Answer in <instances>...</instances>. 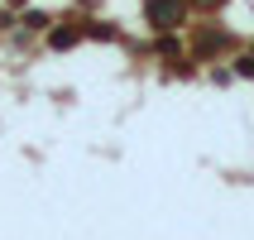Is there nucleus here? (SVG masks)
I'll return each mask as SVG.
<instances>
[{
  "instance_id": "nucleus-1",
  "label": "nucleus",
  "mask_w": 254,
  "mask_h": 240,
  "mask_svg": "<svg viewBox=\"0 0 254 240\" xmlns=\"http://www.w3.org/2000/svg\"><path fill=\"white\" fill-rule=\"evenodd\" d=\"M144 19H149L158 34L183 29V19H187V0H144Z\"/></svg>"
},
{
  "instance_id": "nucleus-3",
  "label": "nucleus",
  "mask_w": 254,
  "mask_h": 240,
  "mask_svg": "<svg viewBox=\"0 0 254 240\" xmlns=\"http://www.w3.org/2000/svg\"><path fill=\"white\" fill-rule=\"evenodd\" d=\"M24 24H29V29H48V14H43V10H29Z\"/></svg>"
},
{
  "instance_id": "nucleus-4",
  "label": "nucleus",
  "mask_w": 254,
  "mask_h": 240,
  "mask_svg": "<svg viewBox=\"0 0 254 240\" xmlns=\"http://www.w3.org/2000/svg\"><path fill=\"white\" fill-rule=\"evenodd\" d=\"M235 72L240 77H254V58H235Z\"/></svg>"
},
{
  "instance_id": "nucleus-5",
  "label": "nucleus",
  "mask_w": 254,
  "mask_h": 240,
  "mask_svg": "<svg viewBox=\"0 0 254 240\" xmlns=\"http://www.w3.org/2000/svg\"><path fill=\"white\" fill-rule=\"evenodd\" d=\"M192 5H216V0H192Z\"/></svg>"
},
{
  "instance_id": "nucleus-2",
  "label": "nucleus",
  "mask_w": 254,
  "mask_h": 240,
  "mask_svg": "<svg viewBox=\"0 0 254 240\" xmlns=\"http://www.w3.org/2000/svg\"><path fill=\"white\" fill-rule=\"evenodd\" d=\"M77 39H82V29H53V39H48V43H53V48H72Z\"/></svg>"
}]
</instances>
